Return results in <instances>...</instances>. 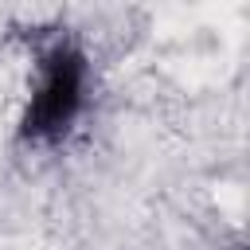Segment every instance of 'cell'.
Here are the masks:
<instances>
[{"label":"cell","instance_id":"6da1fadb","mask_svg":"<svg viewBox=\"0 0 250 250\" xmlns=\"http://www.w3.org/2000/svg\"><path fill=\"white\" fill-rule=\"evenodd\" d=\"M94 109V62L78 35L43 31L31 47L27 94L16 113V145L27 152L66 148Z\"/></svg>","mask_w":250,"mask_h":250}]
</instances>
